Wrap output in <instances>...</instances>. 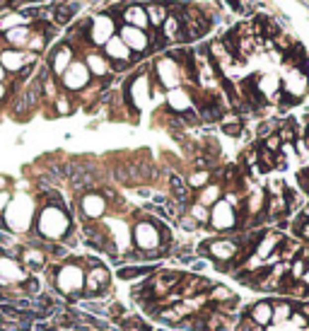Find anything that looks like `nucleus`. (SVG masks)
Instances as JSON below:
<instances>
[{
    "instance_id": "f257e3e1",
    "label": "nucleus",
    "mask_w": 309,
    "mask_h": 331,
    "mask_svg": "<svg viewBox=\"0 0 309 331\" xmlns=\"http://www.w3.org/2000/svg\"><path fill=\"white\" fill-rule=\"evenodd\" d=\"M34 232L39 237H44L46 242H56V239H63L70 232V220H68V213L65 208H56L49 205L46 210H41L37 225H34Z\"/></svg>"
},
{
    "instance_id": "f03ea898",
    "label": "nucleus",
    "mask_w": 309,
    "mask_h": 331,
    "mask_svg": "<svg viewBox=\"0 0 309 331\" xmlns=\"http://www.w3.org/2000/svg\"><path fill=\"white\" fill-rule=\"evenodd\" d=\"M85 288V268L80 266V261H70V264H63L56 273V290L63 295V297H85L82 295Z\"/></svg>"
},
{
    "instance_id": "7ed1b4c3",
    "label": "nucleus",
    "mask_w": 309,
    "mask_h": 331,
    "mask_svg": "<svg viewBox=\"0 0 309 331\" xmlns=\"http://www.w3.org/2000/svg\"><path fill=\"white\" fill-rule=\"evenodd\" d=\"M135 237V247L138 252H152L162 247V235H160V222H155L152 218H147L145 222H138L133 230Z\"/></svg>"
},
{
    "instance_id": "20e7f679",
    "label": "nucleus",
    "mask_w": 309,
    "mask_h": 331,
    "mask_svg": "<svg viewBox=\"0 0 309 331\" xmlns=\"http://www.w3.org/2000/svg\"><path fill=\"white\" fill-rule=\"evenodd\" d=\"M237 239L235 237H220V239H208V257L220 266H232L237 257ZM235 271V266H232Z\"/></svg>"
},
{
    "instance_id": "39448f33",
    "label": "nucleus",
    "mask_w": 309,
    "mask_h": 331,
    "mask_svg": "<svg viewBox=\"0 0 309 331\" xmlns=\"http://www.w3.org/2000/svg\"><path fill=\"white\" fill-rule=\"evenodd\" d=\"M90 82H92V75L82 61H73L70 68L61 75V85H63V90H68V92H82Z\"/></svg>"
},
{
    "instance_id": "423d86ee",
    "label": "nucleus",
    "mask_w": 309,
    "mask_h": 331,
    "mask_svg": "<svg viewBox=\"0 0 309 331\" xmlns=\"http://www.w3.org/2000/svg\"><path fill=\"white\" fill-rule=\"evenodd\" d=\"M109 288H111V273L104 264L97 266V268L85 271V288H82V295H87L92 300V297H99L102 293H107Z\"/></svg>"
},
{
    "instance_id": "0eeeda50",
    "label": "nucleus",
    "mask_w": 309,
    "mask_h": 331,
    "mask_svg": "<svg viewBox=\"0 0 309 331\" xmlns=\"http://www.w3.org/2000/svg\"><path fill=\"white\" fill-rule=\"evenodd\" d=\"M119 39L130 49L133 56H140L150 51V32H143V29H135V27H128V24H121L116 29Z\"/></svg>"
},
{
    "instance_id": "6e6552de",
    "label": "nucleus",
    "mask_w": 309,
    "mask_h": 331,
    "mask_svg": "<svg viewBox=\"0 0 309 331\" xmlns=\"http://www.w3.org/2000/svg\"><path fill=\"white\" fill-rule=\"evenodd\" d=\"M111 37H116V24L109 15H97L87 27V39L94 46H104Z\"/></svg>"
},
{
    "instance_id": "1a4fd4ad",
    "label": "nucleus",
    "mask_w": 309,
    "mask_h": 331,
    "mask_svg": "<svg viewBox=\"0 0 309 331\" xmlns=\"http://www.w3.org/2000/svg\"><path fill=\"white\" fill-rule=\"evenodd\" d=\"M37 54H29V51H19V49H5L0 51V66L5 68V73L17 75L24 66H34L37 63Z\"/></svg>"
},
{
    "instance_id": "9d476101",
    "label": "nucleus",
    "mask_w": 309,
    "mask_h": 331,
    "mask_svg": "<svg viewBox=\"0 0 309 331\" xmlns=\"http://www.w3.org/2000/svg\"><path fill=\"white\" fill-rule=\"evenodd\" d=\"M208 225H213L215 230H222V232L235 230V227H239V222H237V210L227 201H218L210 208V222H208Z\"/></svg>"
},
{
    "instance_id": "9b49d317",
    "label": "nucleus",
    "mask_w": 309,
    "mask_h": 331,
    "mask_svg": "<svg viewBox=\"0 0 309 331\" xmlns=\"http://www.w3.org/2000/svg\"><path fill=\"white\" fill-rule=\"evenodd\" d=\"M213 288V283L208 280L205 276H193V273H184L182 280H179V285L174 288L182 300H191V297H196V295H203L208 293Z\"/></svg>"
},
{
    "instance_id": "f8f14e48",
    "label": "nucleus",
    "mask_w": 309,
    "mask_h": 331,
    "mask_svg": "<svg viewBox=\"0 0 309 331\" xmlns=\"http://www.w3.org/2000/svg\"><path fill=\"white\" fill-rule=\"evenodd\" d=\"M283 239H285V235H283V232H278V230H273V232H263V237L256 242L254 254H251V257H256L261 264H266V261L273 259V254L280 249Z\"/></svg>"
},
{
    "instance_id": "ddd939ff",
    "label": "nucleus",
    "mask_w": 309,
    "mask_h": 331,
    "mask_svg": "<svg viewBox=\"0 0 309 331\" xmlns=\"http://www.w3.org/2000/svg\"><path fill=\"white\" fill-rule=\"evenodd\" d=\"M280 90L297 102L300 97H305V94H307V90H309V75L305 73V70H300V68H292L290 73H288V77L283 80Z\"/></svg>"
},
{
    "instance_id": "4468645a",
    "label": "nucleus",
    "mask_w": 309,
    "mask_h": 331,
    "mask_svg": "<svg viewBox=\"0 0 309 331\" xmlns=\"http://www.w3.org/2000/svg\"><path fill=\"white\" fill-rule=\"evenodd\" d=\"M73 61H75L73 46H68V44H61V46H56L54 51H51V56H49V63H46V66H49L51 75L61 77V75L70 68V63H73Z\"/></svg>"
},
{
    "instance_id": "2eb2a0df",
    "label": "nucleus",
    "mask_w": 309,
    "mask_h": 331,
    "mask_svg": "<svg viewBox=\"0 0 309 331\" xmlns=\"http://www.w3.org/2000/svg\"><path fill=\"white\" fill-rule=\"evenodd\" d=\"M102 54L109 58V63H130L135 56L130 54V49H128L126 44L119 39V34L116 37H111L104 46H102Z\"/></svg>"
},
{
    "instance_id": "dca6fc26",
    "label": "nucleus",
    "mask_w": 309,
    "mask_h": 331,
    "mask_svg": "<svg viewBox=\"0 0 309 331\" xmlns=\"http://www.w3.org/2000/svg\"><path fill=\"white\" fill-rule=\"evenodd\" d=\"M157 73H160V80H162L164 87H169V90H177L179 87L182 70H179V63L177 61H172V58L157 61Z\"/></svg>"
},
{
    "instance_id": "f3484780",
    "label": "nucleus",
    "mask_w": 309,
    "mask_h": 331,
    "mask_svg": "<svg viewBox=\"0 0 309 331\" xmlns=\"http://www.w3.org/2000/svg\"><path fill=\"white\" fill-rule=\"evenodd\" d=\"M82 63L87 66V70H90L92 77H104V75H109L111 73V63H109V58L102 54V51H87L85 54V58H82Z\"/></svg>"
},
{
    "instance_id": "a211bd4d",
    "label": "nucleus",
    "mask_w": 309,
    "mask_h": 331,
    "mask_svg": "<svg viewBox=\"0 0 309 331\" xmlns=\"http://www.w3.org/2000/svg\"><path fill=\"white\" fill-rule=\"evenodd\" d=\"M80 205H82V213H85L87 220H99V218L107 213V201H104V196H99V194H87V196H82V199H80Z\"/></svg>"
},
{
    "instance_id": "6ab92c4d",
    "label": "nucleus",
    "mask_w": 309,
    "mask_h": 331,
    "mask_svg": "<svg viewBox=\"0 0 309 331\" xmlns=\"http://www.w3.org/2000/svg\"><path fill=\"white\" fill-rule=\"evenodd\" d=\"M121 22L128 27H135V29H150V22H147V12L143 5H128L126 10H121Z\"/></svg>"
},
{
    "instance_id": "aec40b11",
    "label": "nucleus",
    "mask_w": 309,
    "mask_h": 331,
    "mask_svg": "<svg viewBox=\"0 0 309 331\" xmlns=\"http://www.w3.org/2000/svg\"><path fill=\"white\" fill-rule=\"evenodd\" d=\"M244 317H249L251 322H256L258 327H271L273 324V307H271V300H261V302H256V305H251L247 312H244Z\"/></svg>"
},
{
    "instance_id": "412c9836",
    "label": "nucleus",
    "mask_w": 309,
    "mask_h": 331,
    "mask_svg": "<svg viewBox=\"0 0 309 331\" xmlns=\"http://www.w3.org/2000/svg\"><path fill=\"white\" fill-rule=\"evenodd\" d=\"M19 254H22V257H17V261L24 266V271H29V273H34V271H39V268L46 266V257H44V252L37 249V247L19 249Z\"/></svg>"
},
{
    "instance_id": "4be33fe9",
    "label": "nucleus",
    "mask_w": 309,
    "mask_h": 331,
    "mask_svg": "<svg viewBox=\"0 0 309 331\" xmlns=\"http://www.w3.org/2000/svg\"><path fill=\"white\" fill-rule=\"evenodd\" d=\"M254 85L256 92L263 99H275L280 94V80L275 75H258V77H254Z\"/></svg>"
},
{
    "instance_id": "5701e85b",
    "label": "nucleus",
    "mask_w": 309,
    "mask_h": 331,
    "mask_svg": "<svg viewBox=\"0 0 309 331\" xmlns=\"http://www.w3.org/2000/svg\"><path fill=\"white\" fill-rule=\"evenodd\" d=\"M222 194H225L222 184H220V182H210V184H205L198 194H196V203L205 205V208H213L218 201H222Z\"/></svg>"
},
{
    "instance_id": "b1692460",
    "label": "nucleus",
    "mask_w": 309,
    "mask_h": 331,
    "mask_svg": "<svg viewBox=\"0 0 309 331\" xmlns=\"http://www.w3.org/2000/svg\"><path fill=\"white\" fill-rule=\"evenodd\" d=\"M29 37H32V27L29 24H22V27H15V29L5 32V41L10 44V49H19V51H27Z\"/></svg>"
},
{
    "instance_id": "393cba45",
    "label": "nucleus",
    "mask_w": 309,
    "mask_h": 331,
    "mask_svg": "<svg viewBox=\"0 0 309 331\" xmlns=\"http://www.w3.org/2000/svg\"><path fill=\"white\" fill-rule=\"evenodd\" d=\"M273 307V324H288L295 314V305L290 300H271Z\"/></svg>"
},
{
    "instance_id": "a878e982",
    "label": "nucleus",
    "mask_w": 309,
    "mask_h": 331,
    "mask_svg": "<svg viewBox=\"0 0 309 331\" xmlns=\"http://www.w3.org/2000/svg\"><path fill=\"white\" fill-rule=\"evenodd\" d=\"M160 34L164 37L167 44L179 41V37H182V19H179V15H169V17L164 19V24L160 27Z\"/></svg>"
},
{
    "instance_id": "bb28decb",
    "label": "nucleus",
    "mask_w": 309,
    "mask_h": 331,
    "mask_svg": "<svg viewBox=\"0 0 309 331\" xmlns=\"http://www.w3.org/2000/svg\"><path fill=\"white\" fill-rule=\"evenodd\" d=\"M145 12H147V22H150L152 29H160L164 24V19L169 17V10H167L164 2H150L145 7Z\"/></svg>"
},
{
    "instance_id": "cd10ccee",
    "label": "nucleus",
    "mask_w": 309,
    "mask_h": 331,
    "mask_svg": "<svg viewBox=\"0 0 309 331\" xmlns=\"http://www.w3.org/2000/svg\"><path fill=\"white\" fill-rule=\"evenodd\" d=\"M193 99H191V94H186L182 90V87H177V90H169V107L174 111H179V114H184V111L193 109V104H191Z\"/></svg>"
},
{
    "instance_id": "c85d7f7f",
    "label": "nucleus",
    "mask_w": 309,
    "mask_h": 331,
    "mask_svg": "<svg viewBox=\"0 0 309 331\" xmlns=\"http://www.w3.org/2000/svg\"><path fill=\"white\" fill-rule=\"evenodd\" d=\"M75 12H77V5H73V2H58L54 7V22L56 24H68L75 17Z\"/></svg>"
},
{
    "instance_id": "c756f323",
    "label": "nucleus",
    "mask_w": 309,
    "mask_h": 331,
    "mask_svg": "<svg viewBox=\"0 0 309 331\" xmlns=\"http://www.w3.org/2000/svg\"><path fill=\"white\" fill-rule=\"evenodd\" d=\"M205 295H208V300H210V302H215V305H225V302L235 300V293H232L227 285H213V288H210Z\"/></svg>"
},
{
    "instance_id": "7c9ffc66",
    "label": "nucleus",
    "mask_w": 309,
    "mask_h": 331,
    "mask_svg": "<svg viewBox=\"0 0 309 331\" xmlns=\"http://www.w3.org/2000/svg\"><path fill=\"white\" fill-rule=\"evenodd\" d=\"M210 182H213V172H208V169H196V172L188 177V182H186V184H188L191 191H200L203 186L210 184Z\"/></svg>"
},
{
    "instance_id": "2f4dec72",
    "label": "nucleus",
    "mask_w": 309,
    "mask_h": 331,
    "mask_svg": "<svg viewBox=\"0 0 309 331\" xmlns=\"http://www.w3.org/2000/svg\"><path fill=\"white\" fill-rule=\"evenodd\" d=\"M24 22H27V17H24L22 12H7V15L0 17V32L5 34V32H10V29H15V27H22Z\"/></svg>"
},
{
    "instance_id": "473e14b6",
    "label": "nucleus",
    "mask_w": 309,
    "mask_h": 331,
    "mask_svg": "<svg viewBox=\"0 0 309 331\" xmlns=\"http://www.w3.org/2000/svg\"><path fill=\"white\" fill-rule=\"evenodd\" d=\"M305 271H307V259L302 257H295L290 261V271H288V278H290L292 283H300L302 276H305Z\"/></svg>"
},
{
    "instance_id": "72a5a7b5",
    "label": "nucleus",
    "mask_w": 309,
    "mask_h": 331,
    "mask_svg": "<svg viewBox=\"0 0 309 331\" xmlns=\"http://www.w3.org/2000/svg\"><path fill=\"white\" fill-rule=\"evenodd\" d=\"M188 215L198 222V225H208V222H210V208H205V205H200V203L193 201L188 205Z\"/></svg>"
},
{
    "instance_id": "f704fd0d",
    "label": "nucleus",
    "mask_w": 309,
    "mask_h": 331,
    "mask_svg": "<svg viewBox=\"0 0 309 331\" xmlns=\"http://www.w3.org/2000/svg\"><path fill=\"white\" fill-rule=\"evenodd\" d=\"M121 329H124V331H152V327L147 324L143 317L130 314V317H126V322L121 324Z\"/></svg>"
},
{
    "instance_id": "c9c22d12",
    "label": "nucleus",
    "mask_w": 309,
    "mask_h": 331,
    "mask_svg": "<svg viewBox=\"0 0 309 331\" xmlns=\"http://www.w3.org/2000/svg\"><path fill=\"white\" fill-rule=\"evenodd\" d=\"M278 138H280V143H295L297 140V126L288 121V124H280V129H278Z\"/></svg>"
},
{
    "instance_id": "e433bc0d",
    "label": "nucleus",
    "mask_w": 309,
    "mask_h": 331,
    "mask_svg": "<svg viewBox=\"0 0 309 331\" xmlns=\"http://www.w3.org/2000/svg\"><path fill=\"white\" fill-rule=\"evenodd\" d=\"M278 129H280V121H275V119H268V121L258 124L256 133H258V138L263 140V138H268V135H273V133H278Z\"/></svg>"
},
{
    "instance_id": "4c0bfd02",
    "label": "nucleus",
    "mask_w": 309,
    "mask_h": 331,
    "mask_svg": "<svg viewBox=\"0 0 309 331\" xmlns=\"http://www.w3.org/2000/svg\"><path fill=\"white\" fill-rule=\"evenodd\" d=\"M73 111V104H70V99L65 97V94H58L54 99V114L56 116H63V114H70Z\"/></svg>"
},
{
    "instance_id": "58836bf2",
    "label": "nucleus",
    "mask_w": 309,
    "mask_h": 331,
    "mask_svg": "<svg viewBox=\"0 0 309 331\" xmlns=\"http://www.w3.org/2000/svg\"><path fill=\"white\" fill-rule=\"evenodd\" d=\"M222 133L230 135V138H239L244 133V124L242 121H227V124H222Z\"/></svg>"
},
{
    "instance_id": "ea45409f",
    "label": "nucleus",
    "mask_w": 309,
    "mask_h": 331,
    "mask_svg": "<svg viewBox=\"0 0 309 331\" xmlns=\"http://www.w3.org/2000/svg\"><path fill=\"white\" fill-rule=\"evenodd\" d=\"M261 147H263V150H268V152H273V155H278V152H280V147H283V143H280L278 133H273V135H268V138H263V140H261Z\"/></svg>"
},
{
    "instance_id": "a19ab883",
    "label": "nucleus",
    "mask_w": 309,
    "mask_h": 331,
    "mask_svg": "<svg viewBox=\"0 0 309 331\" xmlns=\"http://www.w3.org/2000/svg\"><path fill=\"white\" fill-rule=\"evenodd\" d=\"M235 331H266V329H263V327H258L256 322H251L249 317H242V319H237Z\"/></svg>"
},
{
    "instance_id": "79ce46f5",
    "label": "nucleus",
    "mask_w": 309,
    "mask_h": 331,
    "mask_svg": "<svg viewBox=\"0 0 309 331\" xmlns=\"http://www.w3.org/2000/svg\"><path fill=\"white\" fill-rule=\"evenodd\" d=\"M177 222H179V227H182V230H186V232H193V230H198V222L193 220L188 213H184V215Z\"/></svg>"
},
{
    "instance_id": "37998d69",
    "label": "nucleus",
    "mask_w": 309,
    "mask_h": 331,
    "mask_svg": "<svg viewBox=\"0 0 309 331\" xmlns=\"http://www.w3.org/2000/svg\"><path fill=\"white\" fill-rule=\"evenodd\" d=\"M266 194H268V196H283V194H285V184H283L280 179H271Z\"/></svg>"
},
{
    "instance_id": "c03bdc74",
    "label": "nucleus",
    "mask_w": 309,
    "mask_h": 331,
    "mask_svg": "<svg viewBox=\"0 0 309 331\" xmlns=\"http://www.w3.org/2000/svg\"><path fill=\"white\" fill-rule=\"evenodd\" d=\"M10 203H12V196H10V191H0V218L5 215V210L10 208Z\"/></svg>"
},
{
    "instance_id": "a18cd8bd",
    "label": "nucleus",
    "mask_w": 309,
    "mask_h": 331,
    "mask_svg": "<svg viewBox=\"0 0 309 331\" xmlns=\"http://www.w3.org/2000/svg\"><path fill=\"white\" fill-rule=\"evenodd\" d=\"M297 235L305 239V242H309V220H305L302 225H300V230H297Z\"/></svg>"
},
{
    "instance_id": "49530a36",
    "label": "nucleus",
    "mask_w": 309,
    "mask_h": 331,
    "mask_svg": "<svg viewBox=\"0 0 309 331\" xmlns=\"http://www.w3.org/2000/svg\"><path fill=\"white\" fill-rule=\"evenodd\" d=\"M295 310L302 314V317L307 319V324H309V302H302V305H300V307H295Z\"/></svg>"
},
{
    "instance_id": "de8ad7c7",
    "label": "nucleus",
    "mask_w": 309,
    "mask_h": 331,
    "mask_svg": "<svg viewBox=\"0 0 309 331\" xmlns=\"http://www.w3.org/2000/svg\"><path fill=\"white\" fill-rule=\"evenodd\" d=\"M230 5H232V10H242L244 12V5H242V0H227Z\"/></svg>"
},
{
    "instance_id": "09e8293b",
    "label": "nucleus",
    "mask_w": 309,
    "mask_h": 331,
    "mask_svg": "<svg viewBox=\"0 0 309 331\" xmlns=\"http://www.w3.org/2000/svg\"><path fill=\"white\" fill-rule=\"evenodd\" d=\"M7 186H10V179L7 177H0V191H7Z\"/></svg>"
},
{
    "instance_id": "8fccbe9b",
    "label": "nucleus",
    "mask_w": 309,
    "mask_h": 331,
    "mask_svg": "<svg viewBox=\"0 0 309 331\" xmlns=\"http://www.w3.org/2000/svg\"><path fill=\"white\" fill-rule=\"evenodd\" d=\"M205 268V261H193V271H203Z\"/></svg>"
},
{
    "instance_id": "3c124183",
    "label": "nucleus",
    "mask_w": 309,
    "mask_h": 331,
    "mask_svg": "<svg viewBox=\"0 0 309 331\" xmlns=\"http://www.w3.org/2000/svg\"><path fill=\"white\" fill-rule=\"evenodd\" d=\"M138 194H140V196H152V191H150V189H143V186H140V189H138Z\"/></svg>"
},
{
    "instance_id": "603ef678",
    "label": "nucleus",
    "mask_w": 309,
    "mask_h": 331,
    "mask_svg": "<svg viewBox=\"0 0 309 331\" xmlns=\"http://www.w3.org/2000/svg\"><path fill=\"white\" fill-rule=\"evenodd\" d=\"M300 283H305V285L309 288V266H307V271H305V276H302V280H300Z\"/></svg>"
},
{
    "instance_id": "864d4df0",
    "label": "nucleus",
    "mask_w": 309,
    "mask_h": 331,
    "mask_svg": "<svg viewBox=\"0 0 309 331\" xmlns=\"http://www.w3.org/2000/svg\"><path fill=\"white\" fill-rule=\"evenodd\" d=\"M5 94H7V90H5V85H2V82H0V99H2V97H5Z\"/></svg>"
},
{
    "instance_id": "5fc2aeb1",
    "label": "nucleus",
    "mask_w": 309,
    "mask_h": 331,
    "mask_svg": "<svg viewBox=\"0 0 309 331\" xmlns=\"http://www.w3.org/2000/svg\"><path fill=\"white\" fill-rule=\"evenodd\" d=\"M2 77H5V68L0 66V82H2Z\"/></svg>"
}]
</instances>
